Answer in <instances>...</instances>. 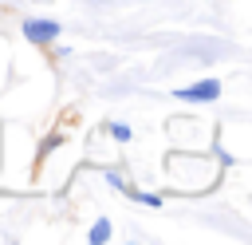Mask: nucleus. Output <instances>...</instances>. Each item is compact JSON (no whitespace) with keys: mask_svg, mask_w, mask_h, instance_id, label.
Returning a JSON list of instances; mask_svg holds the SVG:
<instances>
[{"mask_svg":"<svg viewBox=\"0 0 252 245\" xmlns=\"http://www.w3.org/2000/svg\"><path fill=\"white\" fill-rule=\"evenodd\" d=\"M173 95H177V99H185V103H213V99L220 95V79H201V83L177 87Z\"/></svg>","mask_w":252,"mask_h":245,"instance_id":"nucleus-1","label":"nucleus"},{"mask_svg":"<svg viewBox=\"0 0 252 245\" xmlns=\"http://www.w3.org/2000/svg\"><path fill=\"white\" fill-rule=\"evenodd\" d=\"M59 20H24V36L32 40V43H51V40H59Z\"/></svg>","mask_w":252,"mask_h":245,"instance_id":"nucleus-2","label":"nucleus"},{"mask_svg":"<svg viewBox=\"0 0 252 245\" xmlns=\"http://www.w3.org/2000/svg\"><path fill=\"white\" fill-rule=\"evenodd\" d=\"M91 241H94V245H102V241H110V221H106V217H98V221L91 225Z\"/></svg>","mask_w":252,"mask_h":245,"instance_id":"nucleus-3","label":"nucleus"},{"mask_svg":"<svg viewBox=\"0 0 252 245\" xmlns=\"http://www.w3.org/2000/svg\"><path fill=\"white\" fill-rule=\"evenodd\" d=\"M110 138H114V142H130V138H134V130H130L126 122H110Z\"/></svg>","mask_w":252,"mask_h":245,"instance_id":"nucleus-4","label":"nucleus"},{"mask_svg":"<svg viewBox=\"0 0 252 245\" xmlns=\"http://www.w3.org/2000/svg\"><path fill=\"white\" fill-rule=\"evenodd\" d=\"M142 205H161V194H134Z\"/></svg>","mask_w":252,"mask_h":245,"instance_id":"nucleus-5","label":"nucleus"}]
</instances>
